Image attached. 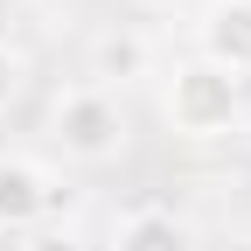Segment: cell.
Returning a JSON list of instances; mask_svg holds the SVG:
<instances>
[{
  "instance_id": "cell-1",
  "label": "cell",
  "mask_w": 251,
  "mask_h": 251,
  "mask_svg": "<svg viewBox=\"0 0 251 251\" xmlns=\"http://www.w3.org/2000/svg\"><path fill=\"white\" fill-rule=\"evenodd\" d=\"M161 126L188 147H224L251 126V98L237 77L209 70L202 56H181L175 70H161Z\"/></svg>"
},
{
  "instance_id": "cell-2",
  "label": "cell",
  "mask_w": 251,
  "mask_h": 251,
  "mask_svg": "<svg viewBox=\"0 0 251 251\" xmlns=\"http://www.w3.org/2000/svg\"><path fill=\"white\" fill-rule=\"evenodd\" d=\"M42 140L49 153H63L70 168H105L126 153V140H133V126H126V105L112 98V91L98 84H63L49 112H42Z\"/></svg>"
},
{
  "instance_id": "cell-3",
  "label": "cell",
  "mask_w": 251,
  "mask_h": 251,
  "mask_svg": "<svg viewBox=\"0 0 251 251\" xmlns=\"http://www.w3.org/2000/svg\"><path fill=\"white\" fill-rule=\"evenodd\" d=\"M70 181L35 153H0V237H28L42 224H63L70 209Z\"/></svg>"
},
{
  "instance_id": "cell-4",
  "label": "cell",
  "mask_w": 251,
  "mask_h": 251,
  "mask_svg": "<svg viewBox=\"0 0 251 251\" xmlns=\"http://www.w3.org/2000/svg\"><path fill=\"white\" fill-rule=\"evenodd\" d=\"M147 77H161V49H153L147 28L112 21V28H98V35L84 42V84H98V91L119 98L126 84H147Z\"/></svg>"
},
{
  "instance_id": "cell-5",
  "label": "cell",
  "mask_w": 251,
  "mask_h": 251,
  "mask_svg": "<svg viewBox=\"0 0 251 251\" xmlns=\"http://www.w3.org/2000/svg\"><path fill=\"white\" fill-rule=\"evenodd\" d=\"M188 56H202L224 77H251V0H202L188 21Z\"/></svg>"
},
{
  "instance_id": "cell-6",
  "label": "cell",
  "mask_w": 251,
  "mask_h": 251,
  "mask_svg": "<svg viewBox=\"0 0 251 251\" xmlns=\"http://www.w3.org/2000/svg\"><path fill=\"white\" fill-rule=\"evenodd\" d=\"M112 251H196V230H188L175 209L140 202V209L112 216Z\"/></svg>"
},
{
  "instance_id": "cell-7",
  "label": "cell",
  "mask_w": 251,
  "mask_h": 251,
  "mask_svg": "<svg viewBox=\"0 0 251 251\" xmlns=\"http://www.w3.org/2000/svg\"><path fill=\"white\" fill-rule=\"evenodd\" d=\"M21 98H28V49L0 35V119H7Z\"/></svg>"
},
{
  "instance_id": "cell-8",
  "label": "cell",
  "mask_w": 251,
  "mask_h": 251,
  "mask_svg": "<svg viewBox=\"0 0 251 251\" xmlns=\"http://www.w3.org/2000/svg\"><path fill=\"white\" fill-rule=\"evenodd\" d=\"M14 251H91L70 224H42V230H28V237H14Z\"/></svg>"
},
{
  "instance_id": "cell-9",
  "label": "cell",
  "mask_w": 251,
  "mask_h": 251,
  "mask_svg": "<svg viewBox=\"0 0 251 251\" xmlns=\"http://www.w3.org/2000/svg\"><path fill=\"white\" fill-rule=\"evenodd\" d=\"M35 14H77V0H28Z\"/></svg>"
},
{
  "instance_id": "cell-10",
  "label": "cell",
  "mask_w": 251,
  "mask_h": 251,
  "mask_svg": "<svg viewBox=\"0 0 251 251\" xmlns=\"http://www.w3.org/2000/svg\"><path fill=\"white\" fill-rule=\"evenodd\" d=\"M126 7H140V14H168V7H181V0H126Z\"/></svg>"
}]
</instances>
